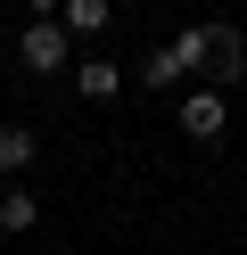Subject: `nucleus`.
<instances>
[{"instance_id":"6","label":"nucleus","mask_w":247,"mask_h":255,"mask_svg":"<svg viewBox=\"0 0 247 255\" xmlns=\"http://www.w3.org/2000/svg\"><path fill=\"white\" fill-rule=\"evenodd\" d=\"M74 91H82V99H115V91H124V66H115V58H82Z\"/></svg>"},{"instance_id":"3","label":"nucleus","mask_w":247,"mask_h":255,"mask_svg":"<svg viewBox=\"0 0 247 255\" xmlns=\"http://www.w3.org/2000/svg\"><path fill=\"white\" fill-rule=\"evenodd\" d=\"M223 124H231L223 91H190V99H181V132H190V140H223Z\"/></svg>"},{"instance_id":"4","label":"nucleus","mask_w":247,"mask_h":255,"mask_svg":"<svg viewBox=\"0 0 247 255\" xmlns=\"http://www.w3.org/2000/svg\"><path fill=\"white\" fill-rule=\"evenodd\" d=\"M206 74H214V91H231L247 74V33L239 25H214V50H206Z\"/></svg>"},{"instance_id":"9","label":"nucleus","mask_w":247,"mask_h":255,"mask_svg":"<svg viewBox=\"0 0 247 255\" xmlns=\"http://www.w3.org/2000/svg\"><path fill=\"white\" fill-rule=\"evenodd\" d=\"M25 8H33V17H58V8H66V0H25Z\"/></svg>"},{"instance_id":"7","label":"nucleus","mask_w":247,"mask_h":255,"mask_svg":"<svg viewBox=\"0 0 247 255\" xmlns=\"http://www.w3.org/2000/svg\"><path fill=\"white\" fill-rule=\"evenodd\" d=\"M33 222H41V198H33V189H0V231H8V239H25Z\"/></svg>"},{"instance_id":"5","label":"nucleus","mask_w":247,"mask_h":255,"mask_svg":"<svg viewBox=\"0 0 247 255\" xmlns=\"http://www.w3.org/2000/svg\"><path fill=\"white\" fill-rule=\"evenodd\" d=\"M107 17H115V0H66V8H58V25H66L74 41H99Z\"/></svg>"},{"instance_id":"8","label":"nucleus","mask_w":247,"mask_h":255,"mask_svg":"<svg viewBox=\"0 0 247 255\" xmlns=\"http://www.w3.org/2000/svg\"><path fill=\"white\" fill-rule=\"evenodd\" d=\"M33 156H41V140H33V124H0V173H25Z\"/></svg>"},{"instance_id":"2","label":"nucleus","mask_w":247,"mask_h":255,"mask_svg":"<svg viewBox=\"0 0 247 255\" xmlns=\"http://www.w3.org/2000/svg\"><path fill=\"white\" fill-rule=\"evenodd\" d=\"M16 58H25V74H58V66H74V33L58 17H33L25 41H16Z\"/></svg>"},{"instance_id":"1","label":"nucleus","mask_w":247,"mask_h":255,"mask_svg":"<svg viewBox=\"0 0 247 255\" xmlns=\"http://www.w3.org/2000/svg\"><path fill=\"white\" fill-rule=\"evenodd\" d=\"M206 50H214V25H181L157 58H140V66H132V83L173 91V83H190V74H206Z\"/></svg>"}]
</instances>
